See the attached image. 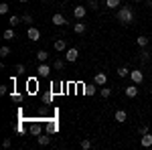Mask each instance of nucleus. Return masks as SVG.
Wrapping results in <instances>:
<instances>
[{
	"instance_id": "obj_1",
	"label": "nucleus",
	"mask_w": 152,
	"mask_h": 150,
	"mask_svg": "<svg viewBox=\"0 0 152 150\" xmlns=\"http://www.w3.org/2000/svg\"><path fill=\"white\" fill-rule=\"evenodd\" d=\"M116 18H118V23H122V24H132L134 23V12H132L130 6H120L116 12Z\"/></svg>"
},
{
	"instance_id": "obj_2",
	"label": "nucleus",
	"mask_w": 152,
	"mask_h": 150,
	"mask_svg": "<svg viewBox=\"0 0 152 150\" xmlns=\"http://www.w3.org/2000/svg\"><path fill=\"white\" fill-rule=\"evenodd\" d=\"M51 71H53L51 65H47V63H39V67H37V77H39V79H45V77L51 75Z\"/></svg>"
},
{
	"instance_id": "obj_3",
	"label": "nucleus",
	"mask_w": 152,
	"mask_h": 150,
	"mask_svg": "<svg viewBox=\"0 0 152 150\" xmlns=\"http://www.w3.org/2000/svg\"><path fill=\"white\" fill-rule=\"evenodd\" d=\"M65 59H67V63H75V61L79 59V51H77L75 47H69V49L65 51Z\"/></svg>"
},
{
	"instance_id": "obj_4",
	"label": "nucleus",
	"mask_w": 152,
	"mask_h": 150,
	"mask_svg": "<svg viewBox=\"0 0 152 150\" xmlns=\"http://www.w3.org/2000/svg\"><path fill=\"white\" fill-rule=\"evenodd\" d=\"M26 37H28L33 43H37V41H41V31L35 29V26H28V29H26Z\"/></svg>"
},
{
	"instance_id": "obj_5",
	"label": "nucleus",
	"mask_w": 152,
	"mask_h": 150,
	"mask_svg": "<svg viewBox=\"0 0 152 150\" xmlns=\"http://www.w3.org/2000/svg\"><path fill=\"white\" fill-rule=\"evenodd\" d=\"M26 93H37V89H39V83H37V77H31V79H26Z\"/></svg>"
},
{
	"instance_id": "obj_6",
	"label": "nucleus",
	"mask_w": 152,
	"mask_h": 150,
	"mask_svg": "<svg viewBox=\"0 0 152 150\" xmlns=\"http://www.w3.org/2000/svg\"><path fill=\"white\" fill-rule=\"evenodd\" d=\"M73 16H75V20H83L87 16V8L85 6H75L73 8Z\"/></svg>"
},
{
	"instance_id": "obj_7",
	"label": "nucleus",
	"mask_w": 152,
	"mask_h": 150,
	"mask_svg": "<svg viewBox=\"0 0 152 150\" xmlns=\"http://www.w3.org/2000/svg\"><path fill=\"white\" fill-rule=\"evenodd\" d=\"M130 79H132V83H142V81H144V73H142V69L130 71Z\"/></svg>"
},
{
	"instance_id": "obj_8",
	"label": "nucleus",
	"mask_w": 152,
	"mask_h": 150,
	"mask_svg": "<svg viewBox=\"0 0 152 150\" xmlns=\"http://www.w3.org/2000/svg\"><path fill=\"white\" fill-rule=\"evenodd\" d=\"M28 134H31V136H41V134H43V126H41L39 122H33V124L28 126Z\"/></svg>"
},
{
	"instance_id": "obj_9",
	"label": "nucleus",
	"mask_w": 152,
	"mask_h": 150,
	"mask_svg": "<svg viewBox=\"0 0 152 150\" xmlns=\"http://www.w3.org/2000/svg\"><path fill=\"white\" fill-rule=\"evenodd\" d=\"M51 23L55 24V26H65V24H67V18H65V16H63V14H53V18H51Z\"/></svg>"
},
{
	"instance_id": "obj_10",
	"label": "nucleus",
	"mask_w": 152,
	"mask_h": 150,
	"mask_svg": "<svg viewBox=\"0 0 152 150\" xmlns=\"http://www.w3.org/2000/svg\"><path fill=\"white\" fill-rule=\"evenodd\" d=\"M94 83H95V85H105V83H107V75L102 73V71L95 73V75H94Z\"/></svg>"
},
{
	"instance_id": "obj_11",
	"label": "nucleus",
	"mask_w": 152,
	"mask_h": 150,
	"mask_svg": "<svg viewBox=\"0 0 152 150\" xmlns=\"http://www.w3.org/2000/svg\"><path fill=\"white\" fill-rule=\"evenodd\" d=\"M124 91H126V95H128V97H136V95H138V83L126 85V89H124Z\"/></svg>"
},
{
	"instance_id": "obj_12",
	"label": "nucleus",
	"mask_w": 152,
	"mask_h": 150,
	"mask_svg": "<svg viewBox=\"0 0 152 150\" xmlns=\"http://www.w3.org/2000/svg\"><path fill=\"white\" fill-rule=\"evenodd\" d=\"M114 120H116L118 124H124V122L128 120V114H126V110H118L116 114H114Z\"/></svg>"
},
{
	"instance_id": "obj_13",
	"label": "nucleus",
	"mask_w": 152,
	"mask_h": 150,
	"mask_svg": "<svg viewBox=\"0 0 152 150\" xmlns=\"http://www.w3.org/2000/svg\"><path fill=\"white\" fill-rule=\"evenodd\" d=\"M53 47H55V51H59V53H65V51L69 49V47H67V43H65V39H57Z\"/></svg>"
},
{
	"instance_id": "obj_14",
	"label": "nucleus",
	"mask_w": 152,
	"mask_h": 150,
	"mask_svg": "<svg viewBox=\"0 0 152 150\" xmlns=\"http://www.w3.org/2000/svg\"><path fill=\"white\" fill-rule=\"evenodd\" d=\"M65 63H67V59H55V61H53V71H63L65 69Z\"/></svg>"
},
{
	"instance_id": "obj_15",
	"label": "nucleus",
	"mask_w": 152,
	"mask_h": 150,
	"mask_svg": "<svg viewBox=\"0 0 152 150\" xmlns=\"http://www.w3.org/2000/svg\"><path fill=\"white\" fill-rule=\"evenodd\" d=\"M140 142H142L144 148H150V146H152V134H150V132H148V134H142Z\"/></svg>"
},
{
	"instance_id": "obj_16",
	"label": "nucleus",
	"mask_w": 152,
	"mask_h": 150,
	"mask_svg": "<svg viewBox=\"0 0 152 150\" xmlns=\"http://www.w3.org/2000/svg\"><path fill=\"white\" fill-rule=\"evenodd\" d=\"M85 31H87L85 23H75V24H73V33H75V35H83Z\"/></svg>"
},
{
	"instance_id": "obj_17",
	"label": "nucleus",
	"mask_w": 152,
	"mask_h": 150,
	"mask_svg": "<svg viewBox=\"0 0 152 150\" xmlns=\"http://www.w3.org/2000/svg\"><path fill=\"white\" fill-rule=\"evenodd\" d=\"M37 142H39L41 146H47L49 142H51V138H49V132H43L41 136H37Z\"/></svg>"
},
{
	"instance_id": "obj_18",
	"label": "nucleus",
	"mask_w": 152,
	"mask_h": 150,
	"mask_svg": "<svg viewBox=\"0 0 152 150\" xmlns=\"http://www.w3.org/2000/svg\"><path fill=\"white\" fill-rule=\"evenodd\" d=\"M95 91H97L95 83H89V85H83V93H85V95H95Z\"/></svg>"
},
{
	"instance_id": "obj_19",
	"label": "nucleus",
	"mask_w": 152,
	"mask_h": 150,
	"mask_svg": "<svg viewBox=\"0 0 152 150\" xmlns=\"http://www.w3.org/2000/svg\"><path fill=\"white\" fill-rule=\"evenodd\" d=\"M47 59H49V53L45 49H41V51L37 53V61H39V63H47Z\"/></svg>"
},
{
	"instance_id": "obj_20",
	"label": "nucleus",
	"mask_w": 152,
	"mask_h": 150,
	"mask_svg": "<svg viewBox=\"0 0 152 150\" xmlns=\"http://www.w3.org/2000/svg\"><path fill=\"white\" fill-rule=\"evenodd\" d=\"M20 23H23V16H16V14H12L10 18H8V24H10L12 29H14V26H18Z\"/></svg>"
},
{
	"instance_id": "obj_21",
	"label": "nucleus",
	"mask_w": 152,
	"mask_h": 150,
	"mask_svg": "<svg viewBox=\"0 0 152 150\" xmlns=\"http://www.w3.org/2000/svg\"><path fill=\"white\" fill-rule=\"evenodd\" d=\"M4 41H14V39H16V33H14V31H12V26L10 29H6V31H4Z\"/></svg>"
},
{
	"instance_id": "obj_22",
	"label": "nucleus",
	"mask_w": 152,
	"mask_h": 150,
	"mask_svg": "<svg viewBox=\"0 0 152 150\" xmlns=\"http://www.w3.org/2000/svg\"><path fill=\"white\" fill-rule=\"evenodd\" d=\"M136 45L140 47V49H144V47H148V37L140 35V37H138V39H136Z\"/></svg>"
},
{
	"instance_id": "obj_23",
	"label": "nucleus",
	"mask_w": 152,
	"mask_h": 150,
	"mask_svg": "<svg viewBox=\"0 0 152 150\" xmlns=\"http://www.w3.org/2000/svg\"><path fill=\"white\" fill-rule=\"evenodd\" d=\"M57 130H59L57 122H49V124H47V128H45V132H49V134H55Z\"/></svg>"
},
{
	"instance_id": "obj_24",
	"label": "nucleus",
	"mask_w": 152,
	"mask_h": 150,
	"mask_svg": "<svg viewBox=\"0 0 152 150\" xmlns=\"http://www.w3.org/2000/svg\"><path fill=\"white\" fill-rule=\"evenodd\" d=\"M120 2L122 0H105V6L107 8H120Z\"/></svg>"
},
{
	"instance_id": "obj_25",
	"label": "nucleus",
	"mask_w": 152,
	"mask_h": 150,
	"mask_svg": "<svg viewBox=\"0 0 152 150\" xmlns=\"http://www.w3.org/2000/svg\"><path fill=\"white\" fill-rule=\"evenodd\" d=\"M99 95H102L104 100H107V97L112 95V87H102V89H99Z\"/></svg>"
},
{
	"instance_id": "obj_26",
	"label": "nucleus",
	"mask_w": 152,
	"mask_h": 150,
	"mask_svg": "<svg viewBox=\"0 0 152 150\" xmlns=\"http://www.w3.org/2000/svg\"><path fill=\"white\" fill-rule=\"evenodd\" d=\"M118 77H130V69H126V67H118Z\"/></svg>"
},
{
	"instance_id": "obj_27",
	"label": "nucleus",
	"mask_w": 152,
	"mask_h": 150,
	"mask_svg": "<svg viewBox=\"0 0 152 150\" xmlns=\"http://www.w3.org/2000/svg\"><path fill=\"white\" fill-rule=\"evenodd\" d=\"M150 51H148V49H146V47H144V49H142V53H140V59L142 61H148V59H150Z\"/></svg>"
},
{
	"instance_id": "obj_28",
	"label": "nucleus",
	"mask_w": 152,
	"mask_h": 150,
	"mask_svg": "<svg viewBox=\"0 0 152 150\" xmlns=\"http://www.w3.org/2000/svg\"><path fill=\"white\" fill-rule=\"evenodd\" d=\"M53 102V91H47L43 95V104H51Z\"/></svg>"
},
{
	"instance_id": "obj_29",
	"label": "nucleus",
	"mask_w": 152,
	"mask_h": 150,
	"mask_svg": "<svg viewBox=\"0 0 152 150\" xmlns=\"http://www.w3.org/2000/svg\"><path fill=\"white\" fill-rule=\"evenodd\" d=\"M12 71H14V75H23V73H24V65H23V63H18Z\"/></svg>"
},
{
	"instance_id": "obj_30",
	"label": "nucleus",
	"mask_w": 152,
	"mask_h": 150,
	"mask_svg": "<svg viewBox=\"0 0 152 150\" xmlns=\"http://www.w3.org/2000/svg\"><path fill=\"white\" fill-rule=\"evenodd\" d=\"M10 100H12V102H16V104H20V102H23V95L12 91V93H10Z\"/></svg>"
},
{
	"instance_id": "obj_31",
	"label": "nucleus",
	"mask_w": 152,
	"mask_h": 150,
	"mask_svg": "<svg viewBox=\"0 0 152 150\" xmlns=\"http://www.w3.org/2000/svg\"><path fill=\"white\" fill-rule=\"evenodd\" d=\"M23 23L31 26V24H33V16H31V14H23Z\"/></svg>"
},
{
	"instance_id": "obj_32",
	"label": "nucleus",
	"mask_w": 152,
	"mask_h": 150,
	"mask_svg": "<svg viewBox=\"0 0 152 150\" xmlns=\"http://www.w3.org/2000/svg\"><path fill=\"white\" fill-rule=\"evenodd\" d=\"M8 10H10V6H8L6 2H2V4H0V14H6Z\"/></svg>"
},
{
	"instance_id": "obj_33",
	"label": "nucleus",
	"mask_w": 152,
	"mask_h": 150,
	"mask_svg": "<svg viewBox=\"0 0 152 150\" xmlns=\"http://www.w3.org/2000/svg\"><path fill=\"white\" fill-rule=\"evenodd\" d=\"M8 55H10V49L8 47H2L0 49V57H8Z\"/></svg>"
},
{
	"instance_id": "obj_34",
	"label": "nucleus",
	"mask_w": 152,
	"mask_h": 150,
	"mask_svg": "<svg viewBox=\"0 0 152 150\" xmlns=\"http://www.w3.org/2000/svg\"><path fill=\"white\" fill-rule=\"evenodd\" d=\"M2 146H4V148H10V146H12V140L10 138H4V140H2Z\"/></svg>"
},
{
	"instance_id": "obj_35",
	"label": "nucleus",
	"mask_w": 152,
	"mask_h": 150,
	"mask_svg": "<svg viewBox=\"0 0 152 150\" xmlns=\"http://www.w3.org/2000/svg\"><path fill=\"white\" fill-rule=\"evenodd\" d=\"M81 148L83 150H89V148H91V142H89V140H83V142H81Z\"/></svg>"
},
{
	"instance_id": "obj_36",
	"label": "nucleus",
	"mask_w": 152,
	"mask_h": 150,
	"mask_svg": "<svg viewBox=\"0 0 152 150\" xmlns=\"http://www.w3.org/2000/svg\"><path fill=\"white\" fill-rule=\"evenodd\" d=\"M8 93V85H0V95H6Z\"/></svg>"
},
{
	"instance_id": "obj_37",
	"label": "nucleus",
	"mask_w": 152,
	"mask_h": 150,
	"mask_svg": "<svg viewBox=\"0 0 152 150\" xmlns=\"http://www.w3.org/2000/svg\"><path fill=\"white\" fill-rule=\"evenodd\" d=\"M89 6H91L94 10H97V6H99V2H97V0H89Z\"/></svg>"
},
{
	"instance_id": "obj_38",
	"label": "nucleus",
	"mask_w": 152,
	"mask_h": 150,
	"mask_svg": "<svg viewBox=\"0 0 152 150\" xmlns=\"http://www.w3.org/2000/svg\"><path fill=\"white\" fill-rule=\"evenodd\" d=\"M138 132H140V136H142V134H148V126H140V128H138Z\"/></svg>"
},
{
	"instance_id": "obj_39",
	"label": "nucleus",
	"mask_w": 152,
	"mask_h": 150,
	"mask_svg": "<svg viewBox=\"0 0 152 150\" xmlns=\"http://www.w3.org/2000/svg\"><path fill=\"white\" fill-rule=\"evenodd\" d=\"M146 4H148V6H150V8H152V0H146Z\"/></svg>"
},
{
	"instance_id": "obj_40",
	"label": "nucleus",
	"mask_w": 152,
	"mask_h": 150,
	"mask_svg": "<svg viewBox=\"0 0 152 150\" xmlns=\"http://www.w3.org/2000/svg\"><path fill=\"white\" fill-rule=\"evenodd\" d=\"M18 2H28V0H18Z\"/></svg>"
},
{
	"instance_id": "obj_41",
	"label": "nucleus",
	"mask_w": 152,
	"mask_h": 150,
	"mask_svg": "<svg viewBox=\"0 0 152 150\" xmlns=\"http://www.w3.org/2000/svg\"><path fill=\"white\" fill-rule=\"evenodd\" d=\"M132 2H140V0H132Z\"/></svg>"
},
{
	"instance_id": "obj_42",
	"label": "nucleus",
	"mask_w": 152,
	"mask_h": 150,
	"mask_svg": "<svg viewBox=\"0 0 152 150\" xmlns=\"http://www.w3.org/2000/svg\"><path fill=\"white\" fill-rule=\"evenodd\" d=\"M61 2H65V0H61Z\"/></svg>"
}]
</instances>
